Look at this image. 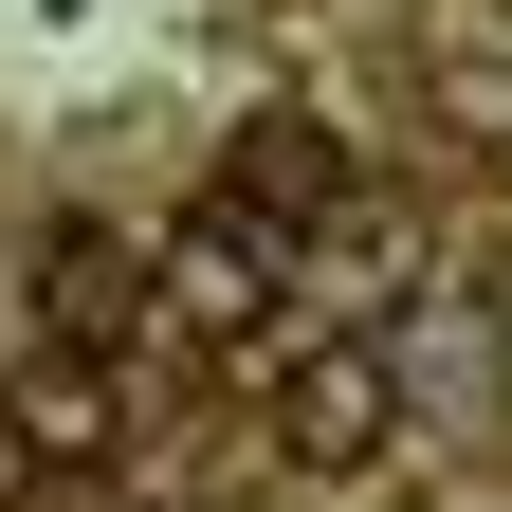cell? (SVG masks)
<instances>
[{
  "mask_svg": "<svg viewBox=\"0 0 512 512\" xmlns=\"http://www.w3.org/2000/svg\"><path fill=\"white\" fill-rule=\"evenodd\" d=\"M384 439H403V366L384 348H293L275 366V458L293 476H366Z\"/></svg>",
  "mask_w": 512,
  "mask_h": 512,
  "instance_id": "6da1fadb",
  "label": "cell"
},
{
  "mask_svg": "<svg viewBox=\"0 0 512 512\" xmlns=\"http://www.w3.org/2000/svg\"><path fill=\"white\" fill-rule=\"evenodd\" d=\"M19 311H37V330L55 348H128V330H147V256H128L110 220H37V256H19Z\"/></svg>",
  "mask_w": 512,
  "mask_h": 512,
  "instance_id": "7a4b0ae2",
  "label": "cell"
},
{
  "mask_svg": "<svg viewBox=\"0 0 512 512\" xmlns=\"http://www.w3.org/2000/svg\"><path fill=\"white\" fill-rule=\"evenodd\" d=\"M275 220H256V202H202V220H183L165 256H147V311H183V330H256V311H275Z\"/></svg>",
  "mask_w": 512,
  "mask_h": 512,
  "instance_id": "3957f363",
  "label": "cell"
},
{
  "mask_svg": "<svg viewBox=\"0 0 512 512\" xmlns=\"http://www.w3.org/2000/svg\"><path fill=\"white\" fill-rule=\"evenodd\" d=\"M220 202H256L275 238H293V220H330V202H348V128H330V110H256V128H238V165H220Z\"/></svg>",
  "mask_w": 512,
  "mask_h": 512,
  "instance_id": "277c9868",
  "label": "cell"
},
{
  "mask_svg": "<svg viewBox=\"0 0 512 512\" xmlns=\"http://www.w3.org/2000/svg\"><path fill=\"white\" fill-rule=\"evenodd\" d=\"M0 439H19V476H110V439H128V421H110V366L55 348L19 403H0Z\"/></svg>",
  "mask_w": 512,
  "mask_h": 512,
  "instance_id": "5b68a950",
  "label": "cell"
},
{
  "mask_svg": "<svg viewBox=\"0 0 512 512\" xmlns=\"http://www.w3.org/2000/svg\"><path fill=\"white\" fill-rule=\"evenodd\" d=\"M421 110L458 128V147H512V55H476V37H458V55L421 74Z\"/></svg>",
  "mask_w": 512,
  "mask_h": 512,
  "instance_id": "8992f818",
  "label": "cell"
},
{
  "mask_svg": "<svg viewBox=\"0 0 512 512\" xmlns=\"http://www.w3.org/2000/svg\"><path fill=\"white\" fill-rule=\"evenodd\" d=\"M0 494H19V439H0Z\"/></svg>",
  "mask_w": 512,
  "mask_h": 512,
  "instance_id": "52a82bcc",
  "label": "cell"
}]
</instances>
